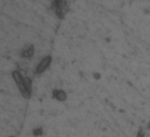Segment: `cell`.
<instances>
[{
    "mask_svg": "<svg viewBox=\"0 0 150 137\" xmlns=\"http://www.w3.org/2000/svg\"><path fill=\"white\" fill-rule=\"evenodd\" d=\"M51 60H52L51 56H47V57H45V58L40 63V65L38 66V68H37V72H38V73H41L42 72H44V70H45L47 68H48V66L50 65Z\"/></svg>",
    "mask_w": 150,
    "mask_h": 137,
    "instance_id": "6da1fadb",
    "label": "cell"
},
{
    "mask_svg": "<svg viewBox=\"0 0 150 137\" xmlns=\"http://www.w3.org/2000/svg\"><path fill=\"white\" fill-rule=\"evenodd\" d=\"M57 94H58V95H55V97L57 98L58 100L62 101V100H65V99H66V94L63 91H59V92H57Z\"/></svg>",
    "mask_w": 150,
    "mask_h": 137,
    "instance_id": "7a4b0ae2",
    "label": "cell"
}]
</instances>
